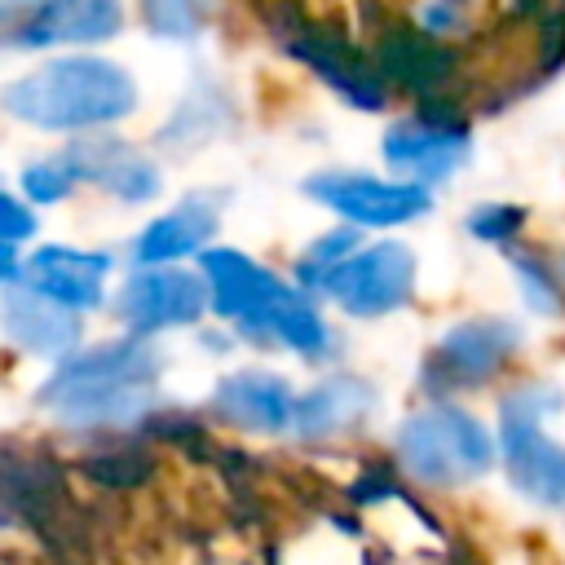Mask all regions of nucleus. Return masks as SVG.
Returning <instances> with one entry per match:
<instances>
[{"instance_id":"1","label":"nucleus","mask_w":565,"mask_h":565,"mask_svg":"<svg viewBox=\"0 0 565 565\" xmlns=\"http://www.w3.org/2000/svg\"><path fill=\"white\" fill-rule=\"evenodd\" d=\"M159 371L163 362L150 344L110 340L88 353H71L40 388V406L53 411L62 424H79V428L128 424L154 402Z\"/></svg>"},{"instance_id":"2","label":"nucleus","mask_w":565,"mask_h":565,"mask_svg":"<svg viewBox=\"0 0 565 565\" xmlns=\"http://www.w3.org/2000/svg\"><path fill=\"white\" fill-rule=\"evenodd\" d=\"M0 106L35 128L79 132L124 119L137 106V84L106 57H53L0 93Z\"/></svg>"},{"instance_id":"3","label":"nucleus","mask_w":565,"mask_h":565,"mask_svg":"<svg viewBox=\"0 0 565 565\" xmlns=\"http://www.w3.org/2000/svg\"><path fill=\"white\" fill-rule=\"evenodd\" d=\"M397 455L428 486H463L490 468L494 441L468 411L437 402L397 428Z\"/></svg>"},{"instance_id":"4","label":"nucleus","mask_w":565,"mask_h":565,"mask_svg":"<svg viewBox=\"0 0 565 565\" xmlns=\"http://www.w3.org/2000/svg\"><path fill=\"white\" fill-rule=\"evenodd\" d=\"M552 406H561V397L539 384L508 393L499 406V450H503L508 481L525 499L547 503V508L565 503V446L539 428L543 411Z\"/></svg>"},{"instance_id":"5","label":"nucleus","mask_w":565,"mask_h":565,"mask_svg":"<svg viewBox=\"0 0 565 565\" xmlns=\"http://www.w3.org/2000/svg\"><path fill=\"white\" fill-rule=\"evenodd\" d=\"M322 291L353 318H380L411 300L415 291V252L406 243H371L353 252Z\"/></svg>"},{"instance_id":"6","label":"nucleus","mask_w":565,"mask_h":565,"mask_svg":"<svg viewBox=\"0 0 565 565\" xmlns=\"http://www.w3.org/2000/svg\"><path fill=\"white\" fill-rule=\"evenodd\" d=\"M521 344V327L508 318H468L459 327H450L441 335V344L433 349L424 380L441 393V388H477L486 380H494L512 349Z\"/></svg>"},{"instance_id":"7","label":"nucleus","mask_w":565,"mask_h":565,"mask_svg":"<svg viewBox=\"0 0 565 565\" xmlns=\"http://www.w3.org/2000/svg\"><path fill=\"white\" fill-rule=\"evenodd\" d=\"M207 305H212L207 282H203L199 274L172 269V265L132 274V278L119 287V296H115V313H119L124 327L137 331V335L168 331V327H190V322L203 318Z\"/></svg>"},{"instance_id":"8","label":"nucleus","mask_w":565,"mask_h":565,"mask_svg":"<svg viewBox=\"0 0 565 565\" xmlns=\"http://www.w3.org/2000/svg\"><path fill=\"white\" fill-rule=\"evenodd\" d=\"M305 190L340 212L349 225H402L433 207V194L415 181H380L366 172H318Z\"/></svg>"},{"instance_id":"9","label":"nucleus","mask_w":565,"mask_h":565,"mask_svg":"<svg viewBox=\"0 0 565 565\" xmlns=\"http://www.w3.org/2000/svg\"><path fill=\"white\" fill-rule=\"evenodd\" d=\"M384 159L415 177V185L424 181H441L450 177L463 159H468V128L450 115H415V119H402L384 132Z\"/></svg>"},{"instance_id":"10","label":"nucleus","mask_w":565,"mask_h":565,"mask_svg":"<svg viewBox=\"0 0 565 565\" xmlns=\"http://www.w3.org/2000/svg\"><path fill=\"white\" fill-rule=\"evenodd\" d=\"M287 49H291L300 62H309L344 102H353V106H362V110H380V106H384V79H380V71H375L344 35L305 22L300 31H291Z\"/></svg>"},{"instance_id":"11","label":"nucleus","mask_w":565,"mask_h":565,"mask_svg":"<svg viewBox=\"0 0 565 565\" xmlns=\"http://www.w3.org/2000/svg\"><path fill=\"white\" fill-rule=\"evenodd\" d=\"M26 287L40 291L44 300L79 313V309H97L102 305V282L110 274V256L106 252H79V247H40L26 260Z\"/></svg>"},{"instance_id":"12","label":"nucleus","mask_w":565,"mask_h":565,"mask_svg":"<svg viewBox=\"0 0 565 565\" xmlns=\"http://www.w3.org/2000/svg\"><path fill=\"white\" fill-rule=\"evenodd\" d=\"M203 278H207V296H212L216 318H234V322L265 318V309L287 291L265 265H256L252 256L230 252V247L203 252Z\"/></svg>"},{"instance_id":"13","label":"nucleus","mask_w":565,"mask_h":565,"mask_svg":"<svg viewBox=\"0 0 565 565\" xmlns=\"http://www.w3.org/2000/svg\"><path fill=\"white\" fill-rule=\"evenodd\" d=\"M375 71H380V79H393V84L428 97L455 75V53L424 26H388L375 44Z\"/></svg>"},{"instance_id":"14","label":"nucleus","mask_w":565,"mask_h":565,"mask_svg":"<svg viewBox=\"0 0 565 565\" xmlns=\"http://www.w3.org/2000/svg\"><path fill=\"white\" fill-rule=\"evenodd\" d=\"M0 327L22 353L66 358L79 344V318L31 287H9L0 300Z\"/></svg>"},{"instance_id":"15","label":"nucleus","mask_w":565,"mask_h":565,"mask_svg":"<svg viewBox=\"0 0 565 565\" xmlns=\"http://www.w3.org/2000/svg\"><path fill=\"white\" fill-rule=\"evenodd\" d=\"M212 411L234 424V428H252V433H278L287 424H296V397L291 384L274 371H238L230 380H221Z\"/></svg>"},{"instance_id":"16","label":"nucleus","mask_w":565,"mask_h":565,"mask_svg":"<svg viewBox=\"0 0 565 565\" xmlns=\"http://www.w3.org/2000/svg\"><path fill=\"white\" fill-rule=\"evenodd\" d=\"M66 159L75 163L79 177L97 181L102 190H110L124 203H146L159 194V172L146 154H137L132 146H124L119 137H84L66 150Z\"/></svg>"},{"instance_id":"17","label":"nucleus","mask_w":565,"mask_h":565,"mask_svg":"<svg viewBox=\"0 0 565 565\" xmlns=\"http://www.w3.org/2000/svg\"><path fill=\"white\" fill-rule=\"evenodd\" d=\"M216 225H221V203H216L212 194H190V199H181L172 212L154 216V221L137 234L132 252H137V260H146L150 269H159V265H168V260H177V256L203 252V243L216 234Z\"/></svg>"},{"instance_id":"18","label":"nucleus","mask_w":565,"mask_h":565,"mask_svg":"<svg viewBox=\"0 0 565 565\" xmlns=\"http://www.w3.org/2000/svg\"><path fill=\"white\" fill-rule=\"evenodd\" d=\"M119 22H124V13L110 0H62V4L31 9L13 35H18V44H53V40L93 44V40H110L119 31Z\"/></svg>"},{"instance_id":"19","label":"nucleus","mask_w":565,"mask_h":565,"mask_svg":"<svg viewBox=\"0 0 565 565\" xmlns=\"http://www.w3.org/2000/svg\"><path fill=\"white\" fill-rule=\"evenodd\" d=\"M375 406V393L366 380L353 375H335L322 380L318 388H309L305 397H296V433L300 437H335L349 433L366 419V411Z\"/></svg>"},{"instance_id":"20","label":"nucleus","mask_w":565,"mask_h":565,"mask_svg":"<svg viewBox=\"0 0 565 565\" xmlns=\"http://www.w3.org/2000/svg\"><path fill=\"white\" fill-rule=\"evenodd\" d=\"M243 331H252V335H274V340H282L287 349L309 353V358L327 349V322H322V313H318L300 291H291V287L265 309V318L243 322Z\"/></svg>"},{"instance_id":"21","label":"nucleus","mask_w":565,"mask_h":565,"mask_svg":"<svg viewBox=\"0 0 565 565\" xmlns=\"http://www.w3.org/2000/svg\"><path fill=\"white\" fill-rule=\"evenodd\" d=\"M62 494V477L44 455H0V499L22 516H44Z\"/></svg>"},{"instance_id":"22","label":"nucleus","mask_w":565,"mask_h":565,"mask_svg":"<svg viewBox=\"0 0 565 565\" xmlns=\"http://www.w3.org/2000/svg\"><path fill=\"white\" fill-rule=\"evenodd\" d=\"M353 247H358V230H331V234H322V238L300 256L296 278H300L305 287H322V282L353 256Z\"/></svg>"},{"instance_id":"23","label":"nucleus","mask_w":565,"mask_h":565,"mask_svg":"<svg viewBox=\"0 0 565 565\" xmlns=\"http://www.w3.org/2000/svg\"><path fill=\"white\" fill-rule=\"evenodd\" d=\"M512 269L521 274V296L539 309V313H565V282L547 269V260L539 256H512Z\"/></svg>"},{"instance_id":"24","label":"nucleus","mask_w":565,"mask_h":565,"mask_svg":"<svg viewBox=\"0 0 565 565\" xmlns=\"http://www.w3.org/2000/svg\"><path fill=\"white\" fill-rule=\"evenodd\" d=\"M75 181H79V172H75V163H71L66 154L26 163V172H22V190H26L35 203H57V199H66V194L75 190Z\"/></svg>"},{"instance_id":"25","label":"nucleus","mask_w":565,"mask_h":565,"mask_svg":"<svg viewBox=\"0 0 565 565\" xmlns=\"http://www.w3.org/2000/svg\"><path fill=\"white\" fill-rule=\"evenodd\" d=\"M84 472L97 481V486H137L146 472H150V455L146 450H110V455H88L84 459Z\"/></svg>"},{"instance_id":"26","label":"nucleus","mask_w":565,"mask_h":565,"mask_svg":"<svg viewBox=\"0 0 565 565\" xmlns=\"http://www.w3.org/2000/svg\"><path fill=\"white\" fill-rule=\"evenodd\" d=\"M521 221H525L521 207L486 203V207H472V216H468V234H477L481 243H512V234L521 230Z\"/></svg>"},{"instance_id":"27","label":"nucleus","mask_w":565,"mask_h":565,"mask_svg":"<svg viewBox=\"0 0 565 565\" xmlns=\"http://www.w3.org/2000/svg\"><path fill=\"white\" fill-rule=\"evenodd\" d=\"M146 22L154 26V35H168V40H190L194 26H199V9L190 4H150L146 9Z\"/></svg>"},{"instance_id":"28","label":"nucleus","mask_w":565,"mask_h":565,"mask_svg":"<svg viewBox=\"0 0 565 565\" xmlns=\"http://www.w3.org/2000/svg\"><path fill=\"white\" fill-rule=\"evenodd\" d=\"M31 234H35V216L13 194H0V243H18Z\"/></svg>"},{"instance_id":"29","label":"nucleus","mask_w":565,"mask_h":565,"mask_svg":"<svg viewBox=\"0 0 565 565\" xmlns=\"http://www.w3.org/2000/svg\"><path fill=\"white\" fill-rule=\"evenodd\" d=\"M463 22V13L455 9V4H428V9H419V26L428 31V35H446V31H455Z\"/></svg>"},{"instance_id":"30","label":"nucleus","mask_w":565,"mask_h":565,"mask_svg":"<svg viewBox=\"0 0 565 565\" xmlns=\"http://www.w3.org/2000/svg\"><path fill=\"white\" fill-rule=\"evenodd\" d=\"M22 269H26V265L18 260V247H13V243H0V282H13Z\"/></svg>"}]
</instances>
